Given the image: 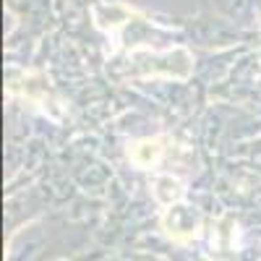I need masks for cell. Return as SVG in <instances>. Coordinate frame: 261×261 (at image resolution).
Here are the masks:
<instances>
[{
  "instance_id": "1",
  "label": "cell",
  "mask_w": 261,
  "mask_h": 261,
  "mask_svg": "<svg viewBox=\"0 0 261 261\" xmlns=\"http://www.w3.org/2000/svg\"><path fill=\"white\" fill-rule=\"evenodd\" d=\"M162 141L154 139V141H141L139 146H134V151H130V157H134L141 167H151V165H157V160L162 157V149L160 146Z\"/></svg>"
}]
</instances>
